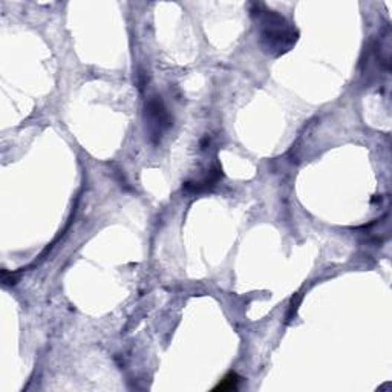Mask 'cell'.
<instances>
[{
  "label": "cell",
  "instance_id": "1",
  "mask_svg": "<svg viewBox=\"0 0 392 392\" xmlns=\"http://www.w3.org/2000/svg\"><path fill=\"white\" fill-rule=\"evenodd\" d=\"M253 11V15H257V29H259L261 45L264 51L274 55H281L290 51V48L296 43L297 31L282 18L281 14L271 10Z\"/></svg>",
  "mask_w": 392,
  "mask_h": 392
},
{
  "label": "cell",
  "instance_id": "2",
  "mask_svg": "<svg viewBox=\"0 0 392 392\" xmlns=\"http://www.w3.org/2000/svg\"><path fill=\"white\" fill-rule=\"evenodd\" d=\"M146 114L149 119L150 129L155 132V135H160L164 129H168L170 126L169 114L165 111V107L163 106L160 98H150L149 103L146 106Z\"/></svg>",
  "mask_w": 392,
  "mask_h": 392
},
{
  "label": "cell",
  "instance_id": "3",
  "mask_svg": "<svg viewBox=\"0 0 392 392\" xmlns=\"http://www.w3.org/2000/svg\"><path fill=\"white\" fill-rule=\"evenodd\" d=\"M241 381V379L238 377L236 372H230L225 375V377L219 381V385L215 388V391H233L238 389V383Z\"/></svg>",
  "mask_w": 392,
  "mask_h": 392
}]
</instances>
